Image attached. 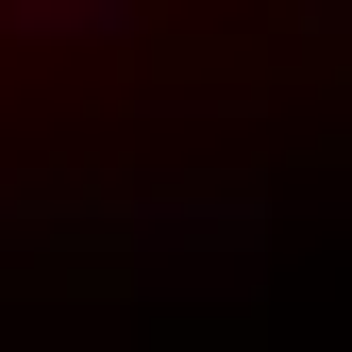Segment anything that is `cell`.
<instances>
[{
	"mask_svg": "<svg viewBox=\"0 0 352 352\" xmlns=\"http://www.w3.org/2000/svg\"><path fill=\"white\" fill-rule=\"evenodd\" d=\"M336 135L352 0H0V235H151Z\"/></svg>",
	"mask_w": 352,
	"mask_h": 352,
	"instance_id": "1",
	"label": "cell"
}]
</instances>
